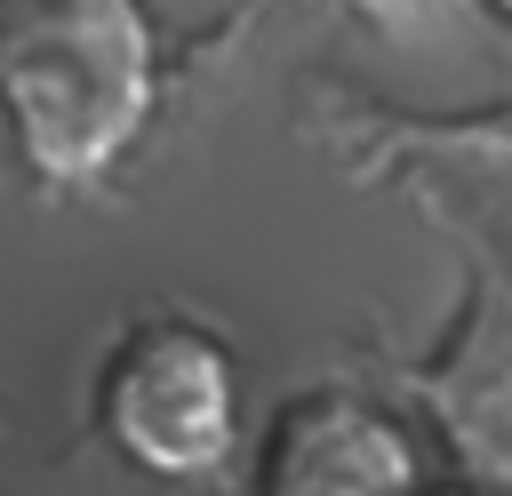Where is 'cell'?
Masks as SVG:
<instances>
[{"label":"cell","mask_w":512,"mask_h":496,"mask_svg":"<svg viewBox=\"0 0 512 496\" xmlns=\"http://www.w3.org/2000/svg\"><path fill=\"white\" fill-rule=\"evenodd\" d=\"M96 424L112 456L144 480H216L240 448V360L192 320H152L112 352L96 384Z\"/></svg>","instance_id":"7a4b0ae2"},{"label":"cell","mask_w":512,"mask_h":496,"mask_svg":"<svg viewBox=\"0 0 512 496\" xmlns=\"http://www.w3.org/2000/svg\"><path fill=\"white\" fill-rule=\"evenodd\" d=\"M168 40L144 0H0V128L32 184L88 192L152 128Z\"/></svg>","instance_id":"6da1fadb"},{"label":"cell","mask_w":512,"mask_h":496,"mask_svg":"<svg viewBox=\"0 0 512 496\" xmlns=\"http://www.w3.org/2000/svg\"><path fill=\"white\" fill-rule=\"evenodd\" d=\"M464 248V312L456 336L408 376L416 400L440 424V448L456 456V472L472 488L512 496V264L456 224Z\"/></svg>","instance_id":"3957f363"},{"label":"cell","mask_w":512,"mask_h":496,"mask_svg":"<svg viewBox=\"0 0 512 496\" xmlns=\"http://www.w3.org/2000/svg\"><path fill=\"white\" fill-rule=\"evenodd\" d=\"M416 496H496V488H472V480H440V488H432V480H424Z\"/></svg>","instance_id":"8992f818"},{"label":"cell","mask_w":512,"mask_h":496,"mask_svg":"<svg viewBox=\"0 0 512 496\" xmlns=\"http://www.w3.org/2000/svg\"><path fill=\"white\" fill-rule=\"evenodd\" d=\"M480 16H496V24H512V0H472Z\"/></svg>","instance_id":"52a82bcc"},{"label":"cell","mask_w":512,"mask_h":496,"mask_svg":"<svg viewBox=\"0 0 512 496\" xmlns=\"http://www.w3.org/2000/svg\"><path fill=\"white\" fill-rule=\"evenodd\" d=\"M264 8H280V0H240L224 24H216V40H232L248 16H264ZM328 8H352L360 24H376L392 48H456V40H472V24H480V8L472 0H328Z\"/></svg>","instance_id":"5b68a950"},{"label":"cell","mask_w":512,"mask_h":496,"mask_svg":"<svg viewBox=\"0 0 512 496\" xmlns=\"http://www.w3.org/2000/svg\"><path fill=\"white\" fill-rule=\"evenodd\" d=\"M424 456L408 424L360 392H304L264 424L256 496H416Z\"/></svg>","instance_id":"277c9868"}]
</instances>
